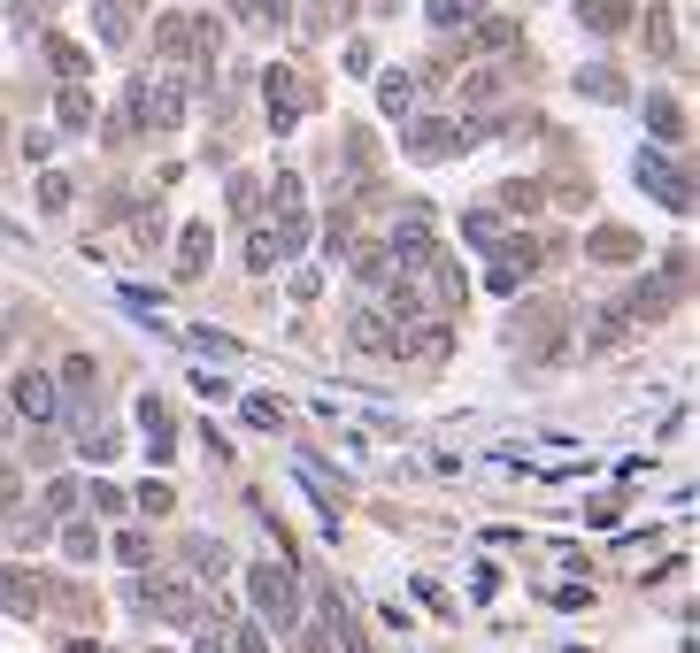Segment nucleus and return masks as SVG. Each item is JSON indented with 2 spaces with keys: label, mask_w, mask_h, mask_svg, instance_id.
I'll list each match as a JSON object with an SVG mask.
<instances>
[{
  "label": "nucleus",
  "mask_w": 700,
  "mask_h": 653,
  "mask_svg": "<svg viewBox=\"0 0 700 653\" xmlns=\"http://www.w3.org/2000/svg\"><path fill=\"white\" fill-rule=\"evenodd\" d=\"M247 584H254V608H262V623H270V631H293V623H301V584H293V569H285V561L247 569Z\"/></svg>",
  "instance_id": "obj_1"
},
{
  "label": "nucleus",
  "mask_w": 700,
  "mask_h": 653,
  "mask_svg": "<svg viewBox=\"0 0 700 653\" xmlns=\"http://www.w3.org/2000/svg\"><path fill=\"white\" fill-rule=\"evenodd\" d=\"M15 408H23L31 423H54V415H62V392H54V377H46V369H23V377H15Z\"/></svg>",
  "instance_id": "obj_2"
},
{
  "label": "nucleus",
  "mask_w": 700,
  "mask_h": 653,
  "mask_svg": "<svg viewBox=\"0 0 700 653\" xmlns=\"http://www.w3.org/2000/svg\"><path fill=\"white\" fill-rule=\"evenodd\" d=\"M639 185H647V192H662V200H670V215H686V208H693V185L662 162V155H639Z\"/></svg>",
  "instance_id": "obj_3"
},
{
  "label": "nucleus",
  "mask_w": 700,
  "mask_h": 653,
  "mask_svg": "<svg viewBox=\"0 0 700 653\" xmlns=\"http://www.w3.org/2000/svg\"><path fill=\"white\" fill-rule=\"evenodd\" d=\"M309 101H316V93H301V77H293V70H270V116H278V124H301V116H309Z\"/></svg>",
  "instance_id": "obj_4"
},
{
  "label": "nucleus",
  "mask_w": 700,
  "mask_h": 653,
  "mask_svg": "<svg viewBox=\"0 0 700 653\" xmlns=\"http://www.w3.org/2000/svg\"><path fill=\"white\" fill-rule=\"evenodd\" d=\"M455 147H462L455 124H416V131H408V155H424V162H447Z\"/></svg>",
  "instance_id": "obj_5"
},
{
  "label": "nucleus",
  "mask_w": 700,
  "mask_h": 653,
  "mask_svg": "<svg viewBox=\"0 0 700 653\" xmlns=\"http://www.w3.org/2000/svg\"><path fill=\"white\" fill-rule=\"evenodd\" d=\"M208 246H216V239H208V223H185V239H177V277H185V285H192V277H208Z\"/></svg>",
  "instance_id": "obj_6"
},
{
  "label": "nucleus",
  "mask_w": 700,
  "mask_h": 653,
  "mask_svg": "<svg viewBox=\"0 0 700 653\" xmlns=\"http://www.w3.org/2000/svg\"><path fill=\"white\" fill-rule=\"evenodd\" d=\"M139 431H147V454H155V462L177 446V423H170V408H163V400H139Z\"/></svg>",
  "instance_id": "obj_7"
},
{
  "label": "nucleus",
  "mask_w": 700,
  "mask_h": 653,
  "mask_svg": "<svg viewBox=\"0 0 700 653\" xmlns=\"http://www.w3.org/2000/svg\"><path fill=\"white\" fill-rule=\"evenodd\" d=\"M139 600H147L155 615H170V623H192V592H185V584H147Z\"/></svg>",
  "instance_id": "obj_8"
},
{
  "label": "nucleus",
  "mask_w": 700,
  "mask_h": 653,
  "mask_svg": "<svg viewBox=\"0 0 700 653\" xmlns=\"http://www.w3.org/2000/svg\"><path fill=\"white\" fill-rule=\"evenodd\" d=\"M0 608L8 615H39V584H23V569H0Z\"/></svg>",
  "instance_id": "obj_9"
},
{
  "label": "nucleus",
  "mask_w": 700,
  "mask_h": 653,
  "mask_svg": "<svg viewBox=\"0 0 700 653\" xmlns=\"http://www.w3.org/2000/svg\"><path fill=\"white\" fill-rule=\"evenodd\" d=\"M54 116H62V131H85V124H93V93H85V85H62Z\"/></svg>",
  "instance_id": "obj_10"
},
{
  "label": "nucleus",
  "mask_w": 700,
  "mask_h": 653,
  "mask_svg": "<svg viewBox=\"0 0 700 653\" xmlns=\"http://www.w3.org/2000/svg\"><path fill=\"white\" fill-rule=\"evenodd\" d=\"M585 254H593V262H639V239H631V231H593Z\"/></svg>",
  "instance_id": "obj_11"
},
{
  "label": "nucleus",
  "mask_w": 700,
  "mask_h": 653,
  "mask_svg": "<svg viewBox=\"0 0 700 653\" xmlns=\"http://www.w3.org/2000/svg\"><path fill=\"white\" fill-rule=\"evenodd\" d=\"M647 124H655V131H662L670 147L686 139V108H678V101H647Z\"/></svg>",
  "instance_id": "obj_12"
},
{
  "label": "nucleus",
  "mask_w": 700,
  "mask_h": 653,
  "mask_svg": "<svg viewBox=\"0 0 700 653\" xmlns=\"http://www.w3.org/2000/svg\"><path fill=\"white\" fill-rule=\"evenodd\" d=\"M185 561H192V569H200V577H223V569H231V561H223V546H216V538H185Z\"/></svg>",
  "instance_id": "obj_13"
},
{
  "label": "nucleus",
  "mask_w": 700,
  "mask_h": 653,
  "mask_svg": "<svg viewBox=\"0 0 700 653\" xmlns=\"http://www.w3.org/2000/svg\"><path fill=\"white\" fill-rule=\"evenodd\" d=\"M478 8H485V0H431V23H439V31H462V23H478Z\"/></svg>",
  "instance_id": "obj_14"
},
{
  "label": "nucleus",
  "mask_w": 700,
  "mask_h": 653,
  "mask_svg": "<svg viewBox=\"0 0 700 653\" xmlns=\"http://www.w3.org/2000/svg\"><path fill=\"white\" fill-rule=\"evenodd\" d=\"M408 108H416V77L393 70V77H385V116H408Z\"/></svg>",
  "instance_id": "obj_15"
},
{
  "label": "nucleus",
  "mask_w": 700,
  "mask_h": 653,
  "mask_svg": "<svg viewBox=\"0 0 700 653\" xmlns=\"http://www.w3.org/2000/svg\"><path fill=\"white\" fill-rule=\"evenodd\" d=\"M278 254H285V231H254V239H247V262H254V270H278Z\"/></svg>",
  "instance_id": "obj_16"
},
{
  "label": "nucleus",
  "mask_w": 700,
  "mask_h": 653,
  "mask_svg": "<svg viewBox=\"0 0 700 653\" xmlns=\"http://www.w3.org/2000/svg\"><path fill=\"white\" fill-rule=\"evenodd\" d=\"M577 15H585L593 31H624V0H577Z\"/></svg>",
  "instance_id": "obj_17"
},
{
  "label": "nucleus",
  "mask_w": 700,
  "mask_h": 653,
  "mask_svg": "<svg viewBox=\"0 0 700 653\" xmlns=\"http://www.w3.org/2000/svg\"><path fill=\"white\" fill-rule=\"evenodd\" d=\"M223 646H231V631L216 615H192V653H223Z\"/></svg>",
  "instance_id": "obj_18"
},
{
  "label": "nucleus",
  "mask_w": 700,
  "mask_h": 653,
  "mask_svg": "<svg viewBox=\"0 0 700 653\" xmlns=\"http://www.w3.org/2000/svg\"><path fill=\"white\" fill-rule=\"evenodd\" d=\"M46 54H54V70H62V77H70V85H77V77H85V70H93V62H85V54H77V46H62V39H54V46H46Z\"/></svg>",
  "instance_id": "obj_19"
},
{
  "label": "nucleus",
  "mask_w": 700,
  "mask_h": 653,
  "mask_svg": "<svg viewBox=\"0 0 700 653\" xmlns=\"http://www.w3.org/2000/svg\"><path fill=\"white\" fill-rule=\"evenodd\" d=\"M93 377H101V369H93V354H70V361H62V385H70V392H85Z\"/></svg>",
  "instance_id": "obj_20"
},
{
  "label": "nucleus",
  "mask_w": 700,
  "mask_h": 653,
  "mask_svg": "<svg viewBox=\"0 0 700 653\" xmlns=\"http://www.w3.org/2000/svg\"><path fill=\"white\" fill-rule=\"evenodd\" d=\"M354 346H385V316H377V308L354 316Z\"/></svg>",
  "instance_id": "obj_21"
},
{
  "label": "nucleus",
  "mask_w": 700,
  "mask_h": 653,
  "mask_svg": "<svg viewBox=\"0 0 700 653\" xmlns=\"http://www.w3.org/2000/svg\"><path fill=\"white\" fill-rule=\"evenodd\" d=\"M231 653H270V631H262V623H239V631H231Z\"/></svg>",
  "instance_id": "obj_22"
},
{
  "label": "nucleus",
  "mask_w": 700,
  "mask_h": 653,
  "mask_svg": "<svg viewBox=\"0 0 700 653\" xmlns=\"http://www.w3.org/2000/svg\"><path fill=\"white\" fill-rule=\"evenodd\" d=\"M585 93H593V101H616L624 77H616V70H585Z\"/></svg>",
  "instance_id": "obj_23"
},
{
  "label": "nucleus",
  "mask_w": 700,
  "mask_h": 653,
  "mask_svg": "<svg viewBox=\"0 0 700 653\" xmlns=\"http://www.w3.org/2000/svg\"><path fill=\"white\" fill-rule=\"evenodd\" d=\"M116 554H124V561H155V538H147V530H124Z\"/></svg>",
  "instance_id": "obj_24"
},
{
  "label": "nucleus",
  "mask_w": 700,
  "mask_h": 653,
  "mask_svg": "<svg viewBox=\"0 0 700 653\" xmlns=\"http://www.w3.org/2000/svg\"><path fill=\"white\" fill-rule=\"evenodd\" d=\"M247 8V23H285V0H239Z\"/></svg>",
  "instance_id": "obj_25"
},
{
  "label": "nucleus",
  "mask_w": 700,
  "mask_h": 653,
  "mask_svg": "<svg viewBox=\"0 0 700 653\" xmlns=\"http://www.w3.org/2000/svg\"><path fill=\"white\" fill-rule=\"evenodd\" d=\"M39 200H46V208H62V200H70V177H54V169H46V177H39Z\"/></svg>",
  "instance_id": "obj_26"
},
{
  "label": "nucleus",
  "mask_w": 700,
  "mask_h": 653,
  "mask_svg": "<svg viewBox=\"0 0 700 653\" xmlns=\"http://www.w3.org/2000/svg\"><path fill=\"white\" fill-rule=\"evenodd\" d=\"M247 415H254L262 431H278V423H285V408H278V400H247Z\"/></svg>",
  "instance_id": "obj_27"
},
{
  "label": "nucleus",
  "mask_w": 700,
  "mask_h": 653,
  "mask_svg": "<svg viewBox=\"0 0 700 653\" xmlns=\"http://www.w3.org/2000/svg\"><path fill=\"white\" fill-rule=\"evenodd\" d=\"M62 546H70V554H77V561H93V554H101V538H93V530H85V523H77V530H70V538H62Z\"/></svg>",
  "instance_id": "obj_28"
},
{
  "label": "nucleus",
  "mask_w": 700,
  "mask_h": 653,
  "mask_svg": "<svg viewBox=\"0 0 700 653\" xmlns=\"http://www.w3.org/2000/svg\"><path fill=\"white\" fill-rule=\"evenodd\" d=\"M139 507H147V515H170V485H139Z\"/></svg>",
  "instance_id": "obj_29"
},
{
  "label": "nucleus",
  "mask_w": 700,
  "mask_h": 653,
  "mask_svg": "<svg viewBox=\"0 0 700 653\" xmlns=\"http://www.w3.org/2000/svg\"><path fill=\"white\" fill-rule=\"evenodd\" d=\"M15 499H23V477H15V470H0V515H8Z\"/></svg>",
  "instance_id": "obj_30"
},
{
  "label": "nucleus",
  "mask_w": 700,
  "mask_h": 653,
  "mask_svg": "<svg viewBox=\"0 0 700 653\" xmlns=\"http://www.w3.org/2000/svg\"><path fill=\"white\" fill-rule=\"evenodd\" d=\"M301 639H309V646H301V653H339V639H332L324 623H316V631H301Z\"/></svg>",
  "instance_id": "obj_31"
}]
</instances>
